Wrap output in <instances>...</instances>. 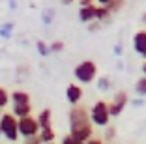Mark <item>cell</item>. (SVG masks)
<instances>
[{
    "label": "cell",
    "instance_id": "cell-6",
    "mask_svg": "<svg viewBox=\"0 0 146 144\" xmlns=\"http://www.w3.org/2000/svg\"><path fill=\"white\" fill-rule=\"evenodd\" d=\"M129 103V98L124 90H118L112 96V101H109V112H111V118H118V116L124 112L125 105Z\"/></svg>",
    "mask_w": 146,
    "mask_h": 144
},
{
    "label": "cell",
    "instance_id": "cell-8",
    "mask_svg": "<svg viewBox=\"0 0 146 144\" xmlns=\"http://www.w3.org/2000/svg\"><path fill=\"white\" fill-rule=\"evenodd\" d=\"M133 51L146 60V30H139L133 36Z\"/></svg>",
    "mask_w": 146,
    "mask_h": 144
},
{
    "label": "cell",
    "instance_id": "cell-23",
    "mask_svg": "<svg viewBox=\"0 0 146 144\" xmlns=\"http://www.w3.org/2000/svg\"><path fill=\"white\" fill-rule=\"evenodd\" d=\"M114 137H116V127L109 123V125L105 127V135H103V140H112Z\"/></svg>",
    "mask_w": 146,
    "mask_h": 144
},
{
    "label": "cell",
    "instance_id": "cell-14",
    "mask_svg": "<svg viewBox=\"0 0 146 144\" xmlns=\"http://www.w3.org/2000/svg\"><path fill=\"white\" fill-rule=\"evenodd\" d=\"M38 122H39V127H51V122H52L51 109H43L38 114Z\"/></svg>",
    "mask_w": 146,
    "mask_h": 144
},
{
    "label": "cell",
    "instance_id": "cell-25",
    "mask_svg": "<svg viewBox=\"0 0 146 144\" xmlns=\"http://www.w3.org/2000/svg\"><path fill=\"white\" fill-rule=\"evenodd\" d=\"M101 26H103V23H99V21H90V23H88V32H98Z\"/></svg>",
    "mask_w": 146,
    "mask_h": 144
},
{
    "label": "cell",
    "instance_id": "cell-28",
    "mask_svg": "<svg viewBox=\"0 0 146 144\" xmlns=\"http://www.w3.org/2000/svg\"><path fill=\"white\" fill-rule=\"evenodd\" d=\"M84 144H105V140L103 139H98V137H90Z\"/></svg>",
    "mask_w": 146,
    "mask_h": 144
},
{
    "label": "cell",
    "instance_id": "cell-34",
    "mask_svg": "<svg viewBox=\"0 0 146 144\" xmlns=\"http://www.w3.org/2000/svg\"><path fill=\"white\" fill-rule=\"evenodd\" d=\"M141 69H142V73H144V75H146V60H144V62H142V68H141Z\"/></svg>",
    "mask_w": 146,
    "mask_h": 144
},
{
    "label": "cell",
    "instance_id": "cell-27",
    "mask_svg": "<svg viewBox=\"0 0 146 144\" xmlns=\"http://www.w3.org/2000/svg\"><path fill=\"white\" fill-rule=\"evenodd\" d=\"M112 52H114V54L118 56V58H120V56L124 54V47H122L120 43H118V45H114V47H112Z\"/></svg>",
    "mask_w": 146,
    "mask_h": 144
},
{
    "label": "cell",
    "instance_id": "cell-7",
    "mask_svg": "<svg viewBox=\"0 0 146 144\" xmlns=\"http://www.w3.org/2000/svg\"><path fill=\"white\" fill-rule=\"evenodd\" d=\"M82 96H84V92H82L81 84L69 82L68 88H66V99H68V103H71V105H79V101L82 99Z\"/></svg>",
    "mask_w": 146,
    "mask_h": 144
},
{
    "label": "cell",
    "instance_id": "cell-30",
    "mask_svg": "<svg viewBox=\"0 0 146 144\" xmlns=\"http://www.w3.org/2000/svg\"><path fill=\"white\" fill-rule=\"evenodd\" d=\"M8 6H9V9H15L17 8V0H8Z\"/></svg>",
    "mask_w": 146,
    "mask_h": 144
},
{
    "label": "cell",
    "instance_id": "cell-22",
    "mask_svg": "<svg viewBox=\"0 0 146 144\" xmlns=\"http://www.w3.org/2000/svg\"><path fill=\"white\" fill-rule=\"evenodd\" d=\"M64 47H66L64 41H60V39H54L52 43H49V51L56 54V52H62V51H64Z\"/></svg>",
    "mask_w": 146,
    "mask_h": 144
},
{
    "label": "cell",
    "instance_id": "cell-21",
    "mask_svg": "<svg viewBox=\"0 0 146 144\" xmlns=\"http://www.w3.org/2000/svg\"><path fill=\"white\" fill-rule=\"evenodd\" d=\"M9 101H11V99H9V92L4 86H0V109H6Z\"/></svg>",
    "mask_w": 146,
    "mask_h": 144
},
{
    "label": "cell",
    "instance_id": "cell-16",
    "mask_svg": "<svg viewBox=\"0 0 146 144\" xmlns=\"http://www.w3.org/2000/svg\"><path fill=\"white\" fill-rule=\"evenodd\" d=\"M124 6H125V0H111V2H109L105 8H107L109 11L112 13V15H114V13L122 11V9H124Z\"/></svg>",
    "mask_w": 146,
    "mask_h": 144
},
{
    "label": "cell",
    "instance_id": "cell-20",
    "mask_svg": "<svg viewBox=\"0 0 146 144\" xmlns=\"http://www.w3.org/2000/svg\"><path fill=\"white\" fill-rule=\"evenodd\" d=\"M112 88V81L111 77H101L98 81V90H101V92H107V90Z\"/></svg>",
    "mask_w": 146,
    "mask_h": 144
},
{
    "label": "cell",
    "instance_id": "cell-17",
    "mask_svg": "<svg viewBox=\"0 0 146 144\" xmlns=\"http://www.w3.org/2000/svg\"><path fill=\"white\" fill-rule=\"evenodd\" d=\"M54 15H56V13H54V9H52V8L43 9V11H41V21H43V25L49 26L52 21H54Z\"/></svg>",
    "mask_w": 146,
    "mask_h": 144
},
{
    "label": "cell",
    "instance_id": "cell-32",
    "mask_svg": "<svg viewBox=\"0 0 146 144\" xmlns=\"http://www.w3.org/2000/svg\"><path fill=\"white\" fill-rule=\"evenodd\" d=\"M98 2H99V6H107L111 0H98Z\"/></svg>",
    "mask_w": 146,
    "mask_h": 144
},
{
    "label": "cell",
    "instance_id": "cell-15",
    "mask_svg": "<svg viewBox=\"0 0 146 144\" xmlns=\"http://www.w3.org/2000/svg\"><path fill=\"white\" fill-rule=\"evenodd\" d=\"M13 28H15V25H13L11 21L0 25V38L2 39H11L13 38Z\"/></svg>",
    "mask_w": 146,
    "mask_h": 144
},
{
    "label": "cell",
    "instance_id": "cell-33",
    "mask_svg": "<svg viewBox=\"0 0 146 144\" xmlns=\"http://www.w3.org/2000/svg\"><path fill=\"white\" fill-rule=\"evenodd\" d=\"M141 21H142V25H144V26H146V11H144V13H142V17H141Z\"/></svg>",
    "mask_w": 146,
    "mask_h": 144
},
{
    "label": "cell",
    "instance_id": "cell-24",
    "mask_svg": "<svg viewBox=\"0 0 146 144\" xmlns=\"http://www.w3.org/2000/svg\"><path fill=\"white\" fill-rule=\"evenodd\" d=\"M23 144H43L41 139H39V135H34V137H26L25 140H23Z\"/></svg>",
    "mask_w": 146,
    "mask_h": 144
},
{
    "label": "cell",
    "instance_id": "cell-37",
    "mask_svg": "<svg viewBox=\"0 0 146 144\" xmlns=\"http://www.w3.org/2000/svg\"><path fill=\"white\" fill-rule=\"evenodd\" d=\"M0 135H2V131H0Z\"/></svg>",
    "mask_w": 146,
    "mask_h": 144
},
{
    "label": "cell",
    "instance_id": "cell-29",
    "mask_svg": "<svg viewBox=\"0 0 146 144\" xmlns=\"http://www.w3.org/2000/svg\"><path fill=\"white\" fill-rule=\"evenodd\" d=\"M92 4H94V0H79V6L81 8L82 6H92Z\"/></svg>",
    "mask_w": 146,
    "mask_h": 144
},
{
    "label": "cell",
    "instance_id": "cell-19",
    "mask_svg": "<svg viewBox=\"0 0 146 144\" xmlns=\"http://www.w3.org/2000/svg\"><path fill=\"white\" fill-rule=\"evenodd\" d=\"M135 92H137L141 98H146V75L141 77V79L135 82Z\"/></svg>",
    "mask_w": 146,
    "mask_h": 144
},
{
    "label": "cell",
    "instance_id": "cell-12",
    "mask_svg": "<svg viewBox=\"0 0 146 144\" xmlns=\"http://www.w3.org/2000/svg\"><path fill=\"white\" fill-rule=\"evenodd\" d=\"M96 21L103 23V25H107V23L112 21V13L109 11L105 6H96Z\"/></svg>",
    "mask_w": 146,
    "mask_h": 144
},
{
    "label": "cell",
    "instance_id": "cell-31",
    "mask_svg": "<svg viewBox=\"0 0 146 144\" xmlns=\"http://www.w3.org/2000/svg\"><path fill=\"white\" fill-rule=\"evenodd\" d=\"M133 107H142V99H133Z\"/></svg>",
    "mask_w": 146,
    "mask_h": 144
},
{
    "label": "cell",
    "instance_id": "cell-26",
    "mask_svg": "<svg viewBox=\"0 0 146 144\" xmlns=\"http://www.w3.org/2000/svg\"><path fill=\"white\" fill-rule=\"evenodd\" d=\"M60 144H84V142H81V140H77V139H73L71 135H66L64 139H62Z\"/></svg>",
    "mask_w": 146,
    "mask_h": 144
},
{
    "label": "cell",
    "instance_id": "cell-5",
    "mask_svg": "<svg viewBox=\"0 0 146 144\" xmlns=\"http://www.w3.org/2000/svg\"><path fill=\"white\" fill-rule=\"evenodd\" d=\"M17 125H19V135H21L23 139L39 135V129H41V127H39L38 118H34L32 114L23 116V118H17Z\"/></svg>",
    "mask_w": 146,
    "mask_h": 144
},
{
    "label": "cell",
    "instance_id": "cell-9",
    "mask_svg": "<svg viewBox=\"0 0 146 144\" xmlns=\"http://www.w3.org/2000/svg\"><path fill=\"white\" fill-rule=\"evenodd\" d=\"M79 21L88 25L90 21H96V6H82L79 8Z\"/></svg>",
    "mask_w": 146,
    "mask_h": 144
},
{
    "label": "cell",
    "instance_id": "cell-35",
    "mask_svg": "<svg viewBox=\"0 0 146 144\" xmlns=\"http://www.w3.org/2000/svg\"><path fill=\"white\" fill-rule=\"evenodd\" d=\"M62 4H66V6H69V4H73V0H62Z\"/></svg>",
    "mask_w": 146,
    "mask_h": 144
},
{
    "label": "cell",
    "instance_id": "cell-18",
    "mask_svg": "<svg viewBox=\"0 0 146 144\" xmlns=\"http://www.w3.org/2000/svg\"><path fill=\"white\" fill-rule=\"evenodd\" d=\"M36 51H38V54L43 56V58L51 54V51H49V45L43 41V39H38V41H36Z\"/></svg>",
    "mask_w": 146,
    "mask_h": 144
},
{
    "label": "cell",
    "instance_id": "cell-2",
    "mask_svg": "<svg viewBox=\"0 0 146 144\" xmlns=\"http://www.w3.org/2000/svg\"><path fill=\"white\" fill-rule=\"evenodd\" d=\"M73 77L77 79L79 84H90L98 77V66L92 60H82L73 68Z\"/></svg>",
    "mask_w": 146,
    "mask_h": 144
},
{
    "label": "cell",
    "instance_id": "cell-3",
    "mask_svg": "<svg viewBox=\"0 0 146 144\" xmlns=\"http://www.w3.org/2000/svg\"><path fill=\"white\" fill-rule=\"evenodd\" d=\"M0 131L9 142H17L19 135V125H17V116L13 112H2L0 114Z\"/></svg>",
    "mask_w": 146,
    "mask_h": 144
},
{
    "label": "cell",
    "instance_id": "cell-1",
    "mask_svg": "<svg viewBox=\"0 0 146 144\" xmlns=\"http://www.w3.org/2000/svg\"><path fill=\"white\" fill-rule=\"evenodd\" d=\"M68 122H69V135L73 139L86 142L90 137H94V123H92V118H90V110L86 107L71 105Z\"/></svg>",
    "mask_w": 146,
    "mask_h": 144
},
{
    "label": "cell",
    "instance_id": "cell-4",
    "mask_svg": "<svg viewBox=\"0 0 146 144\" xmlns=\"http://www.w3.org/2000/svg\"><path fill=\"white\" fill-rule=\"evenodd\" d=\"M90 118L92 123L98 127H107L111 123V112H109V101L98 99L90 109Z\"/></svg>",
    "mask_w": 146,
    "mask_h": 144
},
{
    "label": "cell",
    "instance_id": "cell-11",
    "mask_svg": "<svg viewBox=\"0 0 146 144\" xmlns=\"http://www.w3.org/2000/svg\"><path fill=\"white\" fill-rule=\"evenodd\" d=\"M11 112L17 118H23V116L32 114V103H17V105L11 107Z\"/></svg>",
    "mask_w": 146,
    "mask_h": 144
},
{
    "label": "cell",
    "instance_id": "cell-10",
    "mask_svg": "<svg viewBox=\"0 0 146 144\" xmlns=\"http://www.w3.org/2000/svg\"><path fill=\"white\" fill-rule=\"evenodd\" d=\"M9 99H11V105H17V103H30V94L25 92V90H15V92L9 94Z\"/></svg>",
    "mask_w": 146,
    "mask_h": 144
},
{
    "label": "cell",
    "instance_id": "cell-38",
    "mask_svg": "<svg viewBox=\"0 0 146 144\" xmlns=\"http://www.w3.org/2000/svg\"><path fill=\"white\" fill-rule=\"evenodd\" d=\"M11 144H15V142H11Z\"/></svg>",
    "mask_w": 146,
    "mask_h": 144
},
{
    "label": "cell",
    "instance_id": "cell-13",
    "mask_svg": "<svg viewBox=\"0 0 146 144\" xmlns=\"http://www.w3.org/2000/svg\"><path fill=\"white\" fill-rule=\"evenodd\" d=\"M39 139H41V142H43V144L54 142L56 133H54V129H52V125H51V127H41V129H39Z\"/></svg>",
    "mask_w": 146,
    "mask_h": 144
},
{
    "label": "cell",
    "instance_id": "cell-36",
    "mask_svg": "<svg viewBox=\"0 0 146 144\" xmlns=\"http://www.w3.org/2000/svg\"><path fill=\"white\" fill-rule=\"evenodd\" d=\"M47 144H56V142H47Z\"/></svg>",
    "mask_w": 146,
    "mask_h": 144
}]
</instances>
